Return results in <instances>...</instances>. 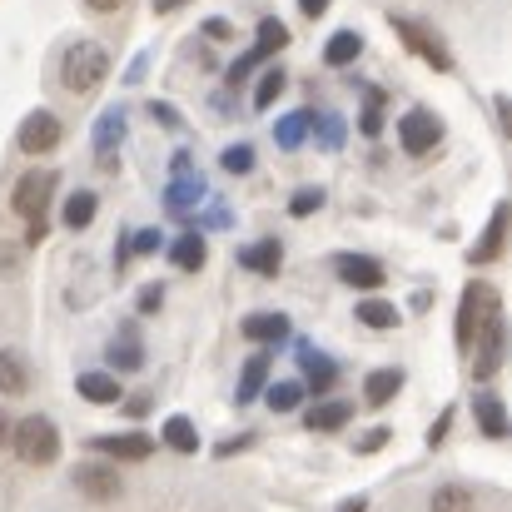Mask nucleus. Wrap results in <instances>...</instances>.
<instances>
[{
	"label": "nucleus",
	"instance_id": "42",
	"mask_svg": "<svg viewBox=\"0 0 512 512\" xmlns=\"http://www.w3.org/2000/svg\"><path fill=\"white\" fill-rule=\"evenodd\" d=\"M388 438H393V433H388V428H373V433H368V438H363V443H358V453H378V448H383V443H388Z\"/></svg>",
	"mask_w": 512,
	"mask_h": 512
},
{
	"label": "nucleus",
	"instance_id": "26",
	"mask_svg": "<svg viewBox=\"0 0 512 512\" xmlns=\"http://www.w3.org/2000/svg\"><path fill=\"white\" fill-rule=\"evenodd\" d=\"M289 45V25L279 20V15H264L259 20V30H254V55L259 60H269V55H279Z\"/></svg>",
	"mask_w": 512,
	"mask_h": 512
},
{
	"label": "nucleus",
	"instance_id": "13",
	"mask_svg": "<svg viewBox=\"0 0 512 512\" xmlns=\"http://www.w3.org/2000/svg\"><path fill=\"white\" fill-rule=\"evenodd\" d=\"M125 140V110H105L100 125H95V155H100V170H115V150Z\"/></svg>",
	"mask_w": 512,
	"mask_h": 512
},
{
	"label": "nucleus",
	"instance_id": "38",
	"mask_svg": "<svg viewBox=\"0 0 512 512\" xmlns=\"http://www.w3.org/2000/svg\"><path fill=\"white\" fill-rule=\"evenodd\" d=\"M125 239H130V244H125V254H155L165 234H160V229H135V234H125Z\"/></svg>",
	"mask_w": 512,
	"mask_h": 512
},
{
	"label": "nucleus",
	"instance_id": "9",
	"mask_svg": "<svg viewBox=\"0 0 512 512\" xmlns=\"http://www.w3.org/2000/svg\"><path fill=\"white\" fill-rule=\"evenodd\" d=\"M299 368H304V383L314 388V398H329V388L339 383V363L314 343H299Z\"/></svg>",
	"mask_w": 512,
	"mask_h": 512
},
{
	"label": "nucleus",
	"instance_id": "19",
	"mask_svg": "<svg viewBox=\"0 0 512 512\" xmlns=\"http://www.w3.org/2000/svg\"><path fill=\"white\" fill-rule=\"evenodd\" d=\"M170 259H174V269H179V274H199V269H204V259H209L204 234H199V229L179 234V239H174V249H170Z\"/></svg>",
	"mask_w": 512,
	"mask_h": 512
},
{
	"label": "nucleus",
	"instance_id": "12",
	"mask_svg": "<svg viewBox=\"0 0 512 512\" xmlns=\"http://www.w3.org/2000/svg\"><path fill=\"white\" fill-rule=\"evenodd\" d=\"M334 274H339L348 289H378V284L388 279L373 254H339V259H334Z\"/></svg>",
	"mask_w": 512,
	"mask_h": 512
},
{
	"label": "nucleus",
	"instance_id": "47",
	"mask_svg": "<svg viewBox=\"0 0 512 512\" xmlns=\"http://www.w3.org/2000/svg\"><path fill=\"white\" fill-rule=\"evenodd\" d=\"M125 408H130V413H135V418H140V413H150V393H135V398H130V403H125Z\"/></svg>",
	"mask_w": 512,
	"mask_h": 512
},
{
	"label": "nucleus",
	"instance_id": "10",
	"mask_svg": "<svg viewBox=\"0 0 512 512\" xmlns=\"http://www.w3.org/2000/svg\"><path fill=\"white\" fill-rule=\"evenodd\" d=\"M70 478H75V493H85L90 503H115L120 498V478L105 463H80Z\"/></svg>",
	"mask_w": 512,
	"mask_h": 512
},
{
	"label": "nucleus",
	"instance_id": "27",
	"mask_svg": "<svg viewBox=\"0 0 512 512\" xmlns=\"http://www.w3.org/2000/svg\"><path fill=\"white\" fill-rule=\"evenodd\" d=\"M478 508V493L463 488V483H443L433 498H428V512H473Z\"/></svg>",
	"mask_w": 512,
	"mask_h": 512
},
{
	"label": "nucleus",
	"instance_id": "24",
	"mask_svg": "<svg viewBox=\"0 0 512 512\" xmlns=\"http://www.w3.org/2000/svg\"><path fill=\"white\" fill-rule=\"evenodd\" d=\"M264 378H269V353H254V358L244 363L239 383H234V403H239V408H244V403H254V398H259V388H264Z\"/></svg>",
	"mask_w": 512,
	"mask_h": 512
},
{
	"label": "nucleus",
	"instance_id": "28",
	"mask_svg": "<svg viewBox=\"0 0 512 512\" xmlns=\"http://www.w3.org/2000/svg\"><path fill=\"white\" fill-rule=\"evenodd\" d=\"M309 125H314V110H294V115H284V120L274 125V145H279V150H299L304 135H309Z\"/></svg>",
	"mask_w": 512,
	"mask_h": 512
},
{
	"label": "nucleus",
	"instance_id": "45",
	"mask_svg": "<svg viewBox=\"0 0 512 512\" xmlns=\"http://www.w3.org/2000/svg\"><path fill=\"white\" fill-rule=\"evenodd\" d=\"M448 428H453V413H443V418L433 423V433H428V443H443V433H448Z\"/></svg>",
	"mask_w": 512,
	"mask_h": 512
},
{
	"label": "nucleus",
	"instance_id": "18",
	"mask_svg": "<svg viewBox=\"0 0 512 512\" xmlns=\"http://www.w3.org/2000/svg\"><path fill=\"white\" fill-rule=\"evenodd\" d=\"M473 418H478L483 438H508V408H503L498 393H478L473 398Z\"/></svg>",
	"mask_w": 512,
	"mask_h": 512
},
{
	"label": "nucleus",
	"instance_id": "11",
	"mask_svg": "<svg viewBox=\"0 0 512 512\" xmlns=\"http://www.w3.org/2000/svg\"><path fill=\"white\" fill-rule=\"evenodd\" d=\"M95 453H105L110 463H145L155 453V438H145V433H105V438H95Z\"/></svg>",
	"mask_w": 512,
	"mask_h": 512
},
{
	"label": "nucleus",
	"instance_id": "43",
	"mask_svg": "<svg viewBox=\"0 0 512 512\" xmlns=\"http://www.w3.org/2000/svg\"><path fill=\"white\" fill-rule=\"evenodd\" d=\"M50 234V219H35V224H25V244H40Z\"/></svg>",
	"mask_w": 512,
	"mask_h": 512
},
{
	"label": "nucleus",
	"instance_id": "50",
	"mask_svg": "<svg viewBox=\"0 0 512 512\" xmlns=\"http://www.w3.org/2000/svg\"><path fill=\"white\" fill-rule=\"evenodd\" d=\"M179 5H184V0H155V10H160V15H170V10H179Z\"/></svg>",
	"mask_w": 512,
	"mask_h": 512
},
{
	"label": "nucleus",
	"instance_id": "31",
	"mask_svg": "<svg viewBox=\"0 0 512 512\" xmlns=\"http://www.w3.org/2000/svg\"><path fill=\"white\" fill-rule=\"evenodd\" d=\"M160 438L170 443L174 453H194V448H199V433H194V423H189L184 413H174V418H165V428H160Z\"/></svg>",
	"mask_w": 512,
	"mask_h": 512
},
{
	"label": "nucleus",
	"instance_id": "32",
	"mask_svg": "<svg viewBox=\"0 0 512 512\" xmlns=\"http://www.w3.org/2000/svg\"><path fill=\"white\" fill-rule=\"evenodd\" d=\"M284 85H289V75H284L279 65H274V70H264V75H259V90H254V110H269V105L284 95Z\"/></svg>",
	"mask_w": 512,
	"mask_h": 512
},
{
	"label": "nucleus",
	"instance_id": "6",
	"mask_svg": "<svg viewBox=\"0 0 512 512\" xmlns=\"http://www.w3.org/2000/svg\"><path fill=\"white\" fill-rule=\"evenodd\" d=\"M60 140H65V125H60V115H50V110H35V115H25V120H20V130H15V150H20L25 160H40V155H50Z\"/></svg>",
	"mask_w": 512,
	"mask_h": 512
},
{
	"label": "nucleus",
	"instance_id": "36",
	"mask_svg": "<svg viewBox=\"0 0 512 512\" xmlns=\"http://www.w3.org/2000/svg\"><path fill=\"white\" fill-rule=\"evenodd\" d=\"M219 165L229 174H249L254 170V145H229V150L219 155Z\"/></svg>",
	"mask_w": 512,
	"mask_h": 512
},
{
	"label": "nucleus",
	"instance_id": "15",
	"mask_svg": "<svg viewBox=\"0 0 512 512\" xmlns=\"http://www.w3.org/2000/svg\"><path fill=\"white\" fill-rule=\"evenodd\" d=\"M348 418H353V403H348V398H324V403H314V408L304 413V428H309V433H339Z\"/></svg>",
	"mask_w": 512,
	"mask_h": 512
},
{
	"label": "nucleus",
	"instance_id": "35",
	"mask_svg": "<svg viewBox=\"0 0 512 512\" xmlns=\"http://www.w3.org/2000/svg\"><path fill=\"white\" fill-rule=\"evenodd\" d=\"M309 130H319V145H324V150H339L343 145V120L339 115H314Z\"/></svg>",
	"mask_w": 512,
	"mask_h": 512
},
{
	"label": "nucleus",
	"instance_id": "30",
	"mask_svg": "<svg viewBox=\"0 0 512 512\" xmlns=\"http://www.w3.org/2000/svg\"><path fill=\"white\" fill-rule=\"evenodd\" d=\"M110 363H115L120 373H135V368L145 363V348L135 339V329H120V339L110 343Z\"/></svg>",
	"mask_w": 512,
	"mask_h": 512
},
{
	"label": "nucleus",
	"instance_id": "23",
	"mask_svg": "<svg viewBox=\"0 0 512 512\" xmlns=\"http://www.w3.org/2000/svg\"><path fill=\"white\" fill-rule=\"evenodd\" d=\"M95 214H100V194L95 189H75L70 199H65V229H90L95 224Z\"/></svg>",
	"mask_w": 512,
	"mask_h": 512
},
{
	"label": "nucleus",
	"instance_id": "21",
	"mask_svg": "<svg viewBox=\"0 0 512 512\" xmlns=\"http://www.w3.org/2000/svg\"><path fill=\"white\" fill-rule=\"evenodd\" d=\"M358 55H363V35L358 30H334L329 45H324V65L329 70H348Z\"/></svg>",
	"mask_w": 512,
	"mask_h": 512
},
{
	"label": "nucleus",
	"instance_id": "29",
	"mask_svg": "<svg viewBox=\"0 0 512 512\" xmlns=\"http://www.w3.org/2000/svg\"><path fill=\"white\" fill-rule=\"evenodd\" d=\"M353 319H358L363 329H378V334H383V329H398L403 314H398L393 304H383V299H363V304L353 309Z\"/></svg>",
	"mask_w": 512,
	"mask_h": 512
},
{
	"label": "nucleus",
	"instance_id": "39",
	"mask_svg": "<svg viewBox=\"0 0 512 512\" xmlns=\"http://www.w3.org/2000/svg\"><path fill=\"white\" fill-rule=\"evenodd\" d=\"M150 120H160L165 130H179V125H184V120H179V110H174V105H165V100H160V105H150Z\"/></svg>",
	"mask_w": 512,
	"mask_h": 512
},
{
	"label": "nucleus",
	"instance_id": "49",
	"mask_svg": "<svg viewBox=\"0 0 512 512\" xmlns=\"http://www.w3.org/2000/svg\"><path fill=\"white\" fill-rule=\"evenodd\" d=\"M10 428H15V423H10V418L0 413V448H10Z\"/></svg>",
	"mask_w": 512,
	"mask_h": 512
},
{
	"label": "nucleus",
	"instance_id": "40",
	"mask_svg": "<svg viewBox=\"0 0 512 512\" xmlns=\"http://www.w3.org/2000/svg\"><path fill=\"white\" fill-rule=\"evenodd\" d=\"M165 304V289L160 284H150V289H140V314H155Z\"/></svg>",
	"mask_w": 512,
	"mask_h": 512
},
{
	"label": "nucleus",
	"instance_id": "5",
	"mask_svg": "<svg viewBox=\"0 0 512 512\" xmlns=\"http://www.w3.org/2000/svg\"><path fill=\"white\" fill-rule=\"evenodd\" d=\"M388 25H393V35H403V45L418 55V60H428L433 70H453V50L443 45V35L438 30H428L423 20H408V15H388Z\"/></svg>",
	"mask_w": 512,
	"mask_h": 512
},
{
	"label": "nucleus",
	"instance_id": "41",
	"mask_svg": "<svg viewBox=\"0 0 512 512\" xmlns=\"http://www.w3.org/2000/svg\"><path fill=\"white\" fill-rule=\"evenodd\" d=\"M204 35L209 40H234V25L229 20H204Z\"/></svg>",
	"mask_w": 512,
	"mask_h": 512
},
{
	"label": "nucleus",
	"instance_id": "3",
	"mask_svg": "<svg viewBox=\"0 0 512 512\" xmlns=\"http://www.w3.org/2000/svg\"><path fill=\"white\" fill-rule=\"evenodd\" d=\"M10 448L25 468H50L60 458V428L45 418V413H30L10 428Z\"/></svg>",
	"mask_w": 512,
	"mask_h": 512
},
{
	"label": "nucleus",
	"instance_id": "20",
	"mask_svg": "<svg viewBox=\"0 0 512 512\" xmlns=\"http://www.w3.org/2000/svg\"><path fill=\"white\" fill-rule=\"evenodd\" d=\"M398 388H403V368H373V373L363 378V398H368L373 408H388V403L398 398Z\"/></svg>",
	"mask_w": 512,
	"mask_h": 512
},
{
	"label": "nucleus",
	"instance_id": "17",
	"mask_svg": "<svg viewBox=\"0 0 512 512\" xmlns=\"http://www.w3.org/2000/svg\"><path fill=\"white\" fill-rule=\"evenodd\" d=\"M30 388V363L20 348H0V398H20Z\"/></svg>",
	"mask_w": 512,
	"mask_h": 512
},
{
	"label": "nucleus",
	"instance_id": "7",
	"mask_svg": "<svg viewBox=\"0 0 512 512\" xmlns=\"http://www.w3.org/2000/svg\"><path fill=\"white\" fill-rule=\"evenodd\" d=\"M398 145H403V155H433L443 145V120L433 110H423V105L408 110L398 120Z\"/></svg>",
	"mask_w": 512,
	"mask_h": 512
},
{
	"label": "nucleus",
	"instance_id": "2",
	"mask_svg": "<svg viewBox=\"0 0 512 512\" xmlns=\"http://www.w3.org/2000/svg\"><path fill=\"white\" fill-rule=\"evenodd\" d=\"M105 75H110V50H105L100 40H75V45H65V55H60V85H65L70 95H95V90L105 85Z\"/></svg>",
	"mask_w": 512,
	"mask_h": 512
},
{
	"label": "nucleus",
	"instance_id": "48",
	"mask_svg": "<svg viewBox=\"0 0 512 512\" xmlns=\"http://www.w3.org/2000/svg\"><path fill=\"white\" fill-rule=\"evenodd\" d=\"M339 512H368V498H348V503H339Z\"/></svg>",
	"mask_w": 512,
	"mask_h": 512
},
{
	"label": "nucleus",
	"instance_id": "25",
	"mask_svg": "<svg viewBox=\"0 0 512 512\" xmlns=\"http://www.w3.org/2000/svg\"><path fill=\"white\" fill-rule=\"evenodd\" d=\"M239 329H244V339H254V343H284L289 339V319H284V314H249Z\"/></svg>",
	"mask_w": 512,
	"mask_h": 512
},
{
	"label": "nucleus",
	"instance_id": "14",
	"mask_svg": "<svg viewBox=\"0 0 512 512\" xmlns=\"http://www.w3.org/2000/svg\"><path fill=\"white\" fill-rule=\"evenodd\" d=\"M239 264H244L249 274H264V279H274V274L284 269V244H279V239H259V244L239 249Z\"/></svg>",
	"mask_w": 512,
	"mask_h": 512
},
{
	"label": "nucleus",
	"instance_id": "1",
	"mask_svg": "<svg viewBox=\"0 0 512 512\" xmlns=\"http://www.w3.org/2000/svg\"><path fill=\"white\" fill-rule=\"evenodd\" d=\"M503 343H508V324H503V299L493 284H468L458 299V348L473 363V378L488 383L503 368Z\"/></svg>",
	"mask_w": 512,
	"mask_h": 512
},
{
	"label": "nucleus",
	"instance_id": "8",
	"mask_svg": "<svg viewBox=\"0 0 512 512\" xmlns=\"http://www.w3.org/2000/svg\"><path fill=\"white\" fill-rule=\"evenodd\" d=\"M199 199H204V179L189 165V155L179 150L174 155V179H170V189H165V204H170V214H189V204H199Z\"/></svg>",
	"mask_w": 512,
	"mask_h": 512
},
{
	"label": "nucleus",
	"instance_id": "4",
	"mask_svg": "<svg viewBox=\"0 0 512 512\" xmlns=\"http://www.w3.org/2000/svg\"><path fill=\"white\" fill-rule=\"evenodd\" d=\"M55 189H60V174L55 170H25L15 179V189H10V209H15L25 224H35V219H45Z\"/></svg>",
	"mask_w": 512,
	"mask_h": 512
},
{
	"label": "nucleus",
	"instance_id": "34",
	"mask_svg": "<svg viewBox=\"0 0 512 512\" xmlns=\"http://www.w3.org/2000/svg\"><path fill=\"white\" fill-rule=\"evenodd\" d=\"M264 403H269L274 413H294V408L304 403V383H274V388L264 393Z\"/></svg>",
	"mask_w": 512,
	"mask_h": 512
},
{
	"label": "nucleus",
	"instance_id": "44",
	"mask_svg": "<svg viewBox=\"0 0 512 512\" xmlns=\"http://www.w3.org/2000/svg\"><path fill=\"white\" fill-rule=\"evenodd\" d=\"M329 5H334V0H299V10H304L309 20H319V15H324Z\"/></svg>",
	"mask_w": 512,
	"mask_h": 512
},
{
	"label": "nucleus",
	"instance_id": "33",
	"mask_svg": "<svg viewBox=\"0 0 512 512\" xmlns=\"http://www.w3.org/2000/svg\"><path fill=\"white\" fill-rule=\"evenodd\" d=\"M383 90H368V100H363V115H358V130L373 140V135H383Z\"/></svg>",
	"mask_w": 512,
	"mask_h": 512
},
{
	"label": "nucleus",
	"instance_id": "22",
	"mask_svg": "<svg viewBox=\"0 0 512 512\" xmlns=\"http://www.w3.org/2000/svg\"><path fill=\"white\" fill-rule=\"evenodd\" d=\"M503 239H508V204H498L493 209V219H488V234H483V244L468 254L473 264H493L498 254H503Z\"/></svg>",
	"mask_w": 512,
	"mask_h": 512
},
{
	"label": "nucleus",
	"instance_id": "37",
	"mask_svg": "<svg viewBox=\"0 0 512 512\" xmlns=\"http://www.w3.org/2000/svg\"><path fill=\"white\" fill-rule=\"evenodd\" d=\"M324 209V189H299L294 199H289V214L294 219H309V214H319Z\"/></svg>",
	"mask_w": 512,
	"mask_h": 512
},
{
	"label": "nucleus",
	"instance_id": "16",
	"mask_svg": "<svg viewBox=\"0 0 512 512\" xmlns=\"http://www.w3.org/2000/svg\"><path fill=\"white\" fill-rule=\"evenodd\" d=\"M75 388H80V398H85V403H95V408H110V403H120V398H125V393H120V378H115V373H95V368H90V373H80V378H75Z\"/></svg>",
	"mask_w": 512,
	"mask_h": 512
},
{
	"label": "nucleus",
	"instance_id": "46",
	"mask_svg": "<svg viewBox=\"0 0 512 512\" xmlns=\"http://www.w3.org/2000/svg\"><path fill=\"white\" fill-rule=\"evenodd\" d=\"M85 5H90V10H95V15H115V10H120V5H125V0H85Z\"/></svg>",
	"mask_w": 512,
	"mask_h": 512
}]
</instances>
